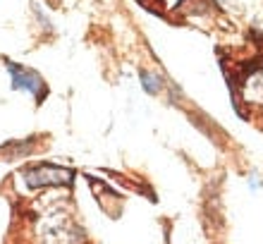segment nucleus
<instances>
[{"mask_svg":"<svg viewBox=\"0 0 263 244\" xmlns=\"http://www.w3.org/2000/svg\"><path fill=\"white\" fill-rule=\"evenodd\" d=\"M39 235H41L43 244H79V232L72 225L69 216L53 211L50 216H46L39 225Z\"/></svg>","mask_w":263,"mask_h":244,"instance_id":"nucleus-1","label":"nucleus"},{"mask_svg":"<svg viewBox=\"0 0 263 244\" xmlns=\"http://www.w3.org/2000/svg\"><path fill=\"white\" fill-rule=\"evenodd\" d=\"M24 180H27L29 187H53V184H69L72 173L55 165H39V167H31L24 175Z\"/></svg>","mask_w":263,"mask_h":244,"instance_id":"nucleus-2","label":"nucleus"},{"mask_svg":"<svg viewBox=\"0 0 263 244\" xmlns=\"http://www.w3.org/2000/svg\"><path fill=\"white\" fill-rule=\"evenodd\" d=\"M10 74H12V84L14 89L20 91H27V93H31V96H41L43 93V79L36 74V72H29L24 70V67H14V65H10Z\"/></svg>","mask_w":263,"mask_h":244,"instance_id":"nucleus-3","label":"nucleus"},{"mask_svg":"<svg viewBox=\"0 0 263 244\" xmlns=\"http://www.w3.org/2000/svg\"><path fill=\"white\" fill-rule=\"evenodd\" d=\"M242 93H244V103L263 108V67L251 72L249 79L242 84Z\"/></svg>","mask_w":263,"mask_h":244,"instance_id":"nucleus-4","label":"nucleus"},{"mask_svg":"<svg viewBox=\"0 0 263 244\" xmlns=\"http://www.w3.org/2000/svg\"><path fill=\"white\" fill-rule=\"evenodd\" d=\"M141 82H144V89L148 91V93L160 91V79L153 77V74H148V72H141Z\"/></svg>","mask_w":263,"mask_h":244,"instance_id":"nucleus-5","label":"nucleus"}]
</instances>
